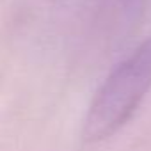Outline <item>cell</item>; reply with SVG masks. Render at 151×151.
Wrapping results in <instances>:
<instances>
[{
    "label": "cell",
    "mask_w": 151,
    "mask_h": 151,
    "mask_svg": "<svg viewBox=\"0 0 151 151\" xmlns=\"http://www.w3.org/2000/svg\"><path fill=\"white\" fill-rule=\"evenodd\" d=\"M151 89V37L144 39L119 62L94 94L86 121L84 139L100 142L119 132L135 114Z\"/></svg>",
    "instance_id": "cell-1"
}]
</instances>
